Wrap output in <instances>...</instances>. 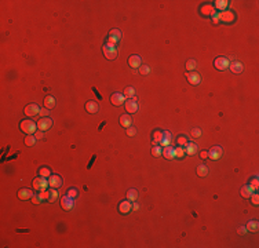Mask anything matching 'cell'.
<instances>
[{"label":"cell","instance_id":"2","mask_svg":"<svg viewBox=\"0 0 259 248\" xmlns=\"http://www.w3.org/2000/svg\"><path fill=\"white\" fill-rule=\"evenodd\" d=\"M103 55H105L108 59H115L116 55H117V48L115 44H110V43H105L102 47Z\"/></svg>","mask_w":259,"mask_h":248},{"label":"cell","instance_id":"36","mask_svg":"<svg viewBox=\"0 0 259 248\" xmlns=\"http://www.w3.org/2000/svg\"><path fill=\"white\" fill-rule=\"evenodd\" d=\"M196 68H197V62H196L194 59H189L188 62H186V69H188L189 72H193Z\"/></svg>","mask_w":259,"mask_h":248},{"label":"cell","instance_id":"37","mask_svg":"<svg viewBox=\"0 0 259 248\" xmlns=\"http://www.w3.org/2000/svg\"><path fill=\"white\" fill-rule=\"evenodd\" d=\"M39 175H40V177H44V178H50L51 177V171L48 170V168L43 167V168H40V170H39Z\"/></svg>","mask_w":259,"mask_h":248},{"label":"cell","instance_id":"25","mask_svg":"<svg viewBox=\"0 0 259 248\" xmlns=\"http://www.w3.org/2000/svg\"><path fill=\"white\" fill-rule=\"evenodd\" d=\"M197 149H199L197 145L193 143V142H188V145L185 146V152L188 154H196L197 153Z\"/></svg>","mask_w":259,"mask_h":248},{"label":"cell","instance_id":"33","mask_svg":"<svg viewBox=\"0 0 259 248\" xmlns=\"http://www.w3.org/2000/svg\"><path fill=\"white\" fill-rule=\"evenodd\" d=\"M161 134H163V131H160V130H156L153 132V145H158V143H160Z\"/></svg>","mask_w":259,"mask_h":248},{"label":"cell","instance_id":"9","mask_svg":"<svg viewBox=\"0 0 259 248\" xmlns=\"http://www.w3.org/2000/svg\"><path fill=\"white\" fill-rule=\"evenodd\" d=\"M120 39H122V32L119 29H112L108 34V43L110 44H116Z\"/></svg>","mask_w":259,"mask_h":248},{"label":"cell","instance_id":"47","mask_svg":"<svg viewBox=\"0 0 259 248\" xmlns=\"http://www.w3.org/2000/svg\"><path fill=\"white\" fill-rule=\"evenodd\" d=\"M237 232H239V234H241V236H243V234H246V233H247V227L240 226L239 229H237Z\"/></svg>","mask_w":259,"mask_h":248},{"label":"cell","instance_id":"8","mask_svg":"<svg viewBox=\"0 0 259 248\" xmlns=\"http://www.w3.org/2000/svg\"><path fill=\"white\" fill-rule=\"evenodd\" d=\"M73 205H75V199L73 197H70V196H64L61 200V207L64 209H66V211H69V209H72L73 208Z\"/></svg>","mask_w":259,"mask_h":248},{"label":"cell","instance_id":"41","mask_svg":"<svg viewBox=\"0 0 259 248\" xmlns=\"http://www.w3.org/2000/svg\"><path fill=\"white\" fill-rule=\"evenodd\" d=\"M250 199H251V201H252V204H254V205H258V204H259V196H258V193H255V192H254L252 194H251V197H250Z\"/></svg>","mask_w":259,"mask_h":248},{"label":"cell","instance_id":"30","mask_svg":"<svg viewBox=\"0 0 259 248\" xmlns=\"http://www.w3.org/2000/svg\"><path fill=\"white\" fill-rule=\"evenodd\" d=\"M138 199V192L135 189H130L128 192H127V200H130V201H135Z\"/></svg>","mask_w":259,"mask_h":248},{"label":"cell","instance_id":"34","mask_svg":"<svg viewBox=\"0 0 259 248\" xmlns=\"http://www.w3.org/2000/svg\"><path fill=\"white\" fill-rule=\"evenodd\" d=\"M246 227H247V230H250V232H256L258 230V222L256 220H250Z\"/></svg>","mask_w":259,"mask_h":248},{"label":"cell","instance_id":"13","mask_svg":"<svg viewBox=\"0 0 259 248\" xmlns=\"http://www.w3.org/2000/svg\"><path fill=\"white\" fill-rule=\"evenodd\" d=\"M48 185H50V188L58 189V188H60V186L62 185V178L60 177V175L51 174V177L48 178Z\"/></svg>","mask_w":259,"mask_h":248},{"label":"cell","instance_id":"40","mask_svg":"<svg viewBox=\"0 0 259 248\" xmlns=\"http://www.w3.org/2000/svg\"><path fill=\"white\" fill-rule=\"evenodd\" d=\"M139 73H141V75H145V76L149 75V73H150V68L148 66V65H141V66H139Z\"/></svg>","mask_w":259,"mask_h":248},{"label":"cell","instance_id":"19","mask_svg":"<svg viewBox=\"0 0 259 248\" xmlns=\"http://www.w3.org/2000/svg\"><path fill=\"white\" fill-rule=\"evenodd\" d=\"M32 196H33V192L28 188H23L18 192V197L21 200H29V199H32Z\"/></svg>","mask_w":259,"mask_h":248},{"label":"cell","instance_id":"22","mask_svg":"<svg viewBox=\"0 0 259 248\" xmlns=\"http://www.w3.org/2000/svg\"><path fill=\"white\" fill-rule=\"evenodd\" d=\"M229 68H230V70H232L233 73H241V72H243V69H244L243 64H241V62H239V61L232 62V64L229 65Z\"/></svg>","mask_w":259,"mask_h":248},{"label":"cell","instance_id":"17","mask_svg":"<svg viewBox=\"0 0 259 248\" xmlns=\"http://www.w3.org/2000/svg\"><path fill=\"white\" fill-rule=\"evenodd\" d=\"M254 192H255V189L251 185H244L243 188H241V190H240V194L243 196L244 199H250Z\"/></svg>","mask_w":259,"mask_h":248},{"label":"cell","instance_id":"44","mask_svg":"<svg viewBox=\"0 0 259 248\" xmlns=\"http://www.w3.org/2000/svg\"><path fill=\"white\" fill-rule=\"evenodd\" d=\"M192 137H194V138L201 137V130H200V128H193L192 130Z\"/></svg>","mask_w":259,"mask_h":248},{"label":"cell","instance_id":"1","mask_svg":"<svg viewBox=\"0 0 259 248\" xmlns=\"http://www.w3.org/2000/svg\"><path fill=\"white\" fill-rule=\"evenodd\" d=\"M19 128L22 130L25 134H28V135H33V134L36 132V130H37V123L32 121L30 119L22 120V121L19 123Z\"/></svg>","mask_w":259,"mask_h":248},{"label":"cell","instance_id":"28","mask_svg":"<svg viewBox=\"0 0 259 248\" xmlns=\"http://www.w3.org/2000/svg\"><path fill=\"white\" fill-rule=\"evenodd\" d=\"M208 174V167L205 164H200L197 167V175L199 177H205Z\"/></svg>","mask_w":259,"mask_h":248},{"label":"cell","instance_id":"48","mask_svg":"<svg viewBox=\"0 0 259 248\" xmlns=\"http://www.w3.org/2000/svg\"><path fill=\"white\" fill-rule=\"evenodd\" d=\"M251 186H252V188L255 189V190H256L258 189V178H255V179H252V181H251V183H250Z\"/></svg>","mask_w":259,"mask_h":248},{"label":"cell","instance_id":"12","mask_svg":"<svg viewBox=\"0 0 259 248\" xmlns=\"http://www.w3.org/2000/svg\"><path fill=\"white\" fill-rule=\"evenodd\" d=\"M39 113H40V109H39V106H37L36 103H30V105L25 106V115L26 116L33 117V116L39 115Z\"/></svg>","mask_w":259,"mask_h":248},{"label":"cell","instance_id":"43","mask_svg":"<svg viewBox=\"0 0 259 248\" xmlns=\"http://www.w3.org/2000/svg\"><path fill=\"white\" fill-rule=\"evenodd\" d=\"M30 200H32V203H33V204H40V203L43 201V200H41V197H40L39 194H33V196H32V199H30Z\"/></svg>","mask_w":259,"mask_h":248},{"label":"cell","instance_id":"16","mask_svg":"<svg viewBox=\"0 0 259 248\" xmlns=\"http://www.w3.org/2000/svg\"><path fill=\"white\" fill-rule=\"evenodd\" d=\"M128 65L134 69H138L142 65V58H141L139 55H131L128 58Z\"/></svg>","mask_w":259,"mask_h":248},{"label":"cell","instance_id":"14","mask_svg":"<svg viewBox=\"0 0 259 248\" xmlns=\"http://www.w3.org/2000/svg\"><path fill=\"white\" fill-rule=\"evenodd\" d=\"M172 142V135L170 131H163V134H161V139H160V146H168Z\"/></svg>","mask_w":259,"mask_h":248},{"label":"cell","instance_id":"45","mask_svg":"<svg viewBox=\"0 0 259 248\" xmlns=\"http://www.w3.org/2000/svg\"><path fill=\"white\" fill-rule=\"evenodd\" d=\"M135 134H137V130L134 128L132 126L127 128V135H128V137H134V135H135Z\"/></svg>","mask_w":259,"mask_h":248},{"label":"cell","instance_id":"49","mask_svg":"<svg viewBox=\"0 0 259 248\" xmlns=\"http://www.w3.org/2000/svg\"><path fill=\"white\" fill-rule=\"evenodd\" d=\"M211 17H212V21H214V22H215V23H218V22H219V15H218V14H216V13H214Z\"/></svg>","mask_w":259,"mask_h":248},{"label":"cell","instance_id":"29","mask_svg":"<svg viewBox=\"0 0 259 248\" xmlns=\"http://www.w3.org/2000/svg\"><path fill=\"white\" fill-rule=\"evenodd\" d=\"M227 6H229V2H227V0H218V2H215L216 10H226Z\"/></svg>","mask_w":259,"mask_h":248},{"label":"cell","instance_id":"46","mask_svg":"<svg viewBox=\"0 0 259 248\" xmlns=\"http://www.w3.org/2000/svg\"><path fill=\"white\" fill-rule=\"evenodd\" d=\"M43 132H44V131H40V130H39V131H36L33 135L36 137V139H43V138H44V134H43Z\"/></svg>","mask_w":259,"mask_h":248},{"label":"cell","instance_id":"50","mask_svg":"<svg viewBox=\"0 0 259 248\" xmlns=\"http://www.w3.org/2000/svg\"><path fill=\"white\" fill-rule=\"evenodd\" d=\"M39 115H41L43 117H47V115H48V109H47V108H46V109H41Z\"/></svg>","mask_w":259,"mask_h":248},{"label":"cell","instance_id":"5","mask_svg":"<svg viewBox=\"0 0 259 248\" xmlns=\"http://www.w3.org/2000/svg\"><path fill=\"white\" fill-rule=\"evenodd\" d=\"M214 66L218 69V70H226V69L229 68V59L225 58V57L215 58V61H214Z\"/></svg>","mask_w":259,"mask_h":248},{"label":"cell","instance_id":"18","mask_svg":"<svg viewBox=\"0 0 259 248\" xmlns=\"http://www.w3.org/2000/svg\"><path fill=\"white\" fill-rule=\"evenodd\" d=\"M219 15V21H223V22H232L234 21V14L232 11H223L218 14Z\"/></svg>","mask_w":259,"mask_h":248},{"label":"cell","instance_id":"11","mask_svg":"<svg viewBox=\"0 0 259 248\" xmlns=\"http://www.w3.org/2000/svg\"><path fill=\"white\" fill-rule=\"evenodd\" d=\"M110 102L115 106H120L126 102V96H124V94H120V92H115V94H112V96H110Z\"/></svg>","mask_w":259,"mask_h":248},{"label":"cell","instance_id":"35","mask_svg":"<svg viewBox=\"0 0 259 248\" xmlns=\"http://www.w3.org/2000/svg\"><path fill=\"white\" fill-rule=\"evenodd\" d=\"M36 143V137L34 135H26L25 137V145L26 146H34Z\"/></svg>","mask_w":259,"mask_h":248},{"label":"cell","instance_id":"7","mask_svg":"<svg viewBox=\"0 0 259 248\" xmlns=\"http://www.w3.org/2000/svg\"><path fill=\"white\" fill-rule=\"evenodd\" d=\"M186 79H188V81L192 85H199L200 81H201V76H200V73L196 70L188 72V73H186Z\"/></svg>","mask_w":259,"mask_h":248},{"label":"cell","instance_id":"15","mask_svg":"<svg viewBox=\"0 0 259 248\" xmlns=\"http://www.w3.org/2000/svg\"><path fill=\"white\" fill-rule=\"evenodd\" d=\"M131 209H132V201L130 200H124L119 204V211L122 214H128Z\"/></svg>","mask_w":259,"mask_h":248},{"label":"cell","instance_id":"31","mask_svg":"<svg viewBox=\"0 0 259 248\" xmlns=\"http://www.w3.org/2000/svg\"><path fill=\"white\" fill-rule=\"evenodd\" d=\"M124 96H126L127 99L134 98V96H135V90H134V87H126V90H124Z\"/></svg>","mask_w":259,"mask_h":248},{"label":"cell","instance_id":"21","mask_svg":"<svg viewBox=\"0 0 259 248\" xmlns=\"http://www.w3.org/2000/svg\"><path fill=\"white\" fill-rule=\"evenodd\" d=\"M85 110H87L88 113H96L99 110V106H98V102L95 101H88L85 103Z\"/></svg>","mask_w":259,"mask_h":248},{"label":"cell","instance_id":"6","mask_svg":"<svg viewBox=\"0 0 259 248\" xmlns=\"http://www.w3.org/2000/svg\"><path fill=\"white\" fill-rule=\"evenodd\" d=\"M124 106H126V110L128 113H135L138 110V101H137V96L134 98H128L126 102H124Z\"/></svg>","mask_w":259,"mask_h":248},{"label":"cell","instance_id":"52","mask_svg":"<svg viewBox=\"0 0 259 248\" xmlns=\"http://www.w3.org/2000/svg\"><path fill=\"white\" fill-rule=\"evenodd\" d=\"M132 209H134V211H137V209H139V205H138L137 203H135V204H132Z\"/></svg>","mask_w":259,"mask_h":248},{"label":"cell","instance_id":"32","mask_svg":"<svg viewBox=\"0 0 259 248\" xmlns=\"http://www.w3.org/2000/svg\"><path fill=\"white\" fill-rule=\"evenodd\" d=\"M152 154H153L154 157H160L161 154H163V147L157 146V145H154V146L152 147Z\"/></svg>","mask_w":259,"mask_h":248},{"label":"cell","instance_id":"51","mask_svg":"<svg viewBox=\"0 0 259 248\" xmlns=\"http://www.w3.org/2000/svg\"><path fill=\"white\" fill-rule=\"evenodd\" d=\"M200 157H201V158H204V160H205V158L208 157V152H207V150H203L201 153H200Z\"/></svg>","mask_w":259,"mask_h":248},{"label":"cell","instance_id":"39","mask_svg":"<svg viewBox=\"0 0 259 248\" xmlns=\"http://www.w3.org/2000/svg\"><path fill=\"white\" fill-rule=\"evenodd\" d=\"M177 143H178V146H186V145H188V139H186V138L184 137V135H181V137H178L177 138Z\"/></svg>","mask_w":259,"mask_h":248},{"label":"cell","instance_id":"3","mask_svg":"<svg viewBox=\"0 0 259 248\" xmlns=\"http://www.w3.org/2000/svg\"><path fill=\"white\" fill-rule=\"evenodd\" d=\"M48 179H46L44 177H37L33 179V189L37 192H43V190H47L48 188Z\"/></svg>","mask_w":259,"mask_h":248},{"label":"cell","instance_id":"24","mask_svg":"<svg viewBox=\"0 0 259 248\" xmlns=\"http://www.w3.org/2000/svg\"><path fill=\"white\" fill-rule=\"evenodd\" d=\"M57 199H58V192L55 190L54 188H51L50 190H47V199H46V201L54 203V201H57Z\"/></svg>","mask_w":259,"mask_h":248},{"label":"cell","instance_id":"4","mask_svg":"<svg viewBox=\"0 0 259 248\" xmlns=\"http://www.w3.org/2000/svg\"><path fill=\"white\" fill-rule=\"evenodd\" d=\"M54 121L50 119V117H41V119L37 121V130L40 131H47L53 127Z\"/></svg>","mask_w":259,"mask_h":248},{"label":"cell","instance_id":"23","mask_svg":"<svg viewBox=\"0 0 259 248\" xmlns=\"http://www.w3.org/2000/svg\"><path fill=\"white\" fill-rule=\"evenodd\" d=\"M120 124H122V127H124V128H128V127H131V124H132V119H131V116L130 115L120 116Z\"/></svg>","mask_w":259,"mask_h":248},{"label":"cell","instance_id":"26","mask_svg":"<svg viewBox=\"0 0 259 248\" xmlns=\"http://www.w3.org/2000/svg\"><path fill=\"white\" fill-rule=\"evenodd\" d=\"M44 106H46L47 109H53L55 106V98L53 95H47L46 98H44Z\"/></svg>","mask_w":259,"mask_h":248},{"label":"cell","instance_id":"38","mask_svg":"<svg viewBox=\"0 0 259 248\" xmlns=\"http://www.w3.org/2000/svg\"><path fill=\"white\" fill-rule=\"evenodd\" d=\"M185 156V149L182 146H178V147H175V157H178V158H182Z\"/></svg>","mask_w":259,"mask_h":248},{"label":"cell","instance_id":"27","mask_svg":"<svg viewBox=\"0 0 259 248\" xmlns=\"http://www.w3.org/2000/svg\"><path fill=\"white\" fill-rule=\"evenodd\" d=\"M200 11H201L204 15H212L214 13H215V10H214V7L212 6H203L201 8H200Z\"/></svg>","mask_w":259,"mask_h":248},{"label":"cell","instance_id":"20","mask_svg":"<svg viewBox=\"0 0 259 248\" xmlns=\"http://www.w3.org/2000/svg\"><path fill=\"white\" fill-rule=\"evenodd\" d=\"M163 156L167 158V160H172V158L175 157V149L172 146H164V149H163Z\"/></svg>","mask_w":259,"mask_h":248},{"label":"cell","instance_id":"10","mask_svg":"<svg viewBox=\"0 0 259 248\" xmlns=\"http://www.w3.org/2000/svg\"><path fill=\"white\" fill-rule=\"evenodd\" d=\"M208 157L211 160H219L222 157V147L220 146H212L211 149L208 150Z\"/></svg>","mask_w":259,"mask_h":248},{"label":"cell","instance_id":"42","mask_svg":"<svg viewBox=\"0 0 259 248\" xmlns=\"http://www.w3.org/2000/svg\"><path fill=\"white\" fill-rule=\"evenodd\" d=\"M68 196H70V197L76 199V197H77V189H76V188H70V189L68 190Z\"/></svg>","mask_w":259,"mask_h":248}]
</instances>
